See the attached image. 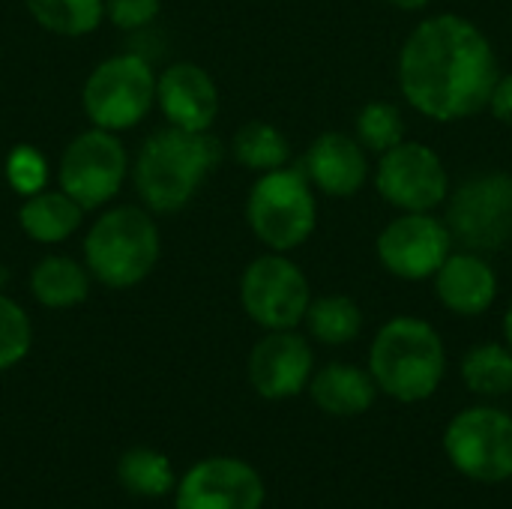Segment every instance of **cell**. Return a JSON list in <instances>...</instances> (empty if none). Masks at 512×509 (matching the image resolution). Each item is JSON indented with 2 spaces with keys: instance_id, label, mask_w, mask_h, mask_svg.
I'll return each instance as SVG.
<instances>
[{
  "instance_id": "6da1fadb",
  "label": "cell",
  "mask_w": 512,
  "mask_h": 509,
  "mask_svg": "<svg viewBox=\"0 0 512 509\" xmlns=\"http://www.w3.org/2000/svg\"><path fill=\"white\" fill-rule=\"evenodd\" d=\"M498 75L489 33L459 12L423 18L405 36L396 60L402 99L435 123H459L486 111Z\"/></svg>"
},
{
  "instance_id": "7a4b0ae2",
  "label": "cell",
  "mask_w": 512,
  "mask_h": 509,
  "mask_svg": "<svg viewBox=\"0 0 512 509\" xmlns=\"http://www.w3.org/2000/svg\"><path fill=\"white\" fill-rule=\"evenodd\" d=\"M219 156L222 144L210 132L165 126L135 153L129 165L132 186L150 213H177L198 195Z\"/></svg>"
},
{
  "instance_id": "3957f363",
  "label": "cell",
  "mask_w": 512,
  "mask_h": 509,
  "mask_svg": "<svg viewBox=\"0 0 512 509\" xmlns=\"http://www.w3.org/2000/svg\"><path fill=\"white\" fill-rule=\"evenodd\" d=\"M369 375L378 393L402 405L432 399L447 375V348L441 333L417 315H396L384 321L369 348Z\"/></svg>"
},
{
  "instance_id": "277c9868",
  "label": "cell",
  "mask_w": 512,
  "mask_h": 509,
  "mask_svg": "<svg viewBox=\"0 0 512 509\" xmlns=\"http://www.w3.org/2000/svg\"><path fill=\"white\" fill-rule=\"evenodd\" d=\"M162 237L147 207L120 204L105 210L84 237V267L114 291L141 285L159 264Z\"/></svg>"
},
{
  "instance_id": "5b68a950",
  "label": "cell",
  "mask_w": 512,
  "mask_h": 509,
  "mask_svg": "<svg viewBox=\"0 0 512 509\" xmlns=\"http://www.w3.org/2000/svg\"><path fill=\"white\" fill-rule=\"evenodd\" d=\"M246 222L267 252H294L318 228V195L300 168L258 174L246 198Z\"/></svg>"
},
{
  "instance_id": "8992f818",
  "label": "cell",
  "mask_w": 512,
  "mask_h": 509,
  "mask_svg": "<svg viewBox=\"0 0 512 509\" xmlns=\"http://www.w3.org/2000/svg\"><path fill=\"white\" fill-rule=\"evenodd\" d=\"M444 222L456 246L492 255L512 240V174L480 171L450 189Z\"/></svg>"
},
{
  "instance_id": "52a82bcc",
  "label": "cell",
  "mask_w": 512,
  "mask_h": 509,
  "mask_svg": "<svg viewBox=\"0 0 512 509\" xmlns=\"http://www.w3.org/2000/svg\"><path fill=\"white\" fill-rule=\"evenodd\" d=\"M81 105L93 126L108 132L135 129L156 105V72L141 54L105 57L81 87Z\"/></svg>"
},
{
  "instance_id": "ba28073f",
  "label": "cell",
  "mask_w": 512,
  "mask_h": 509,
  "mask_svg": "<svg viewBox=\"0 0 512 509\" xmlns=\"http://www.w3.org/2000/svg\"><path fill=\"white\" fill-rule=\"evenodd\" d=\"M450 465L474 483L512 480V414L495 405L459 411L444 432Z\"/></svg>"
},
{
  "instance_id": "9c48e42d",
  "label": "cell",
  "mask_w": 512,
  "mask_h": 509,
  "mask_svg": "<svg viewBox=\"0 0 512 509\" xmlns=\"http://www.w3.org/2000/svg\"><path fill=\"white\" fill-rule=\"evenodd\" d=\"M309 303V279L285 252L258 255L240 276V306L264 333L297 330L306 318Z\"/></svg>"
},
{
  "instance_id": "30bf717a",
  "label": "cell",
  "mask_w": 512,
  "mask_h": 509,
  "mask_svg": "<svg viewBox=\"0 0 512 509\" xmlns=\"http://www.w3.org/2000/svg\"><path fill=\"white\" fill-rule=\"evenodd\" d=\"M129 153L117 132L90 126L78 132L60 153L57 183L84 210L105 207L129 174Z\"/></svg>"
},
{
  "instance_id": "8fae6325",
  "label": "cell",
  "mask_w": 512,
  "mask_h": 509,
  "mask_svg": "<svg viewBox=\"0 0 512 509\" xmlns=\"http://www.w3.org/2000/svg\"><path fill=\"white\" fill-rule=\"evenodd\" d=\"M372 180L378 195L399 213H435L453 189L438 150L408 138L378 156Z\"/></svg>"
},
{
  "instance_id": "7c38bea8",
  "label": "cell",
  "mask_w": 512,
  "mask_h": 509,
  "mask_svg": "<svg viewBox=\"0 0 512 509\" xmlns=\"http://www.w3.org/2000/svg\"><path fill=\"white\" fill-rule=\"evenodd\" d=\"M453 249L450 228L438 213H399L375 240L378 264L402 282L432 279Z\"/></svg>"
},
{
  "instance_id": "4fadbf2b",
  "label": "cell",
  "mask_w": 512,
  "mask_h": 509,
  "mask_svg": "<svg viewBox=\"0 0 512 509\" xmlns=\"http://www.w3.org/2000/svg\"><path fill=\"white\" fill-rule=\"evenodd\" d=\"M264 498L261 474L237 456L201 459L174 486V509H261Z\"/></svg>"
},
{
  "instance_id": "5bb4252c",
  "label": "cell",
  "mask_w": 512,
  "mask_h": 509,
  "mask_svg": "<svg viewBox=\"0 0 512 509\" xmlns=\"http://www.w3.org/2000/svg\"><path fill=\"white\" fill-rule=\"evenodd\" d=\"M315 375V354L297 330H267L249 354V384L267 402L300 396Z\"/></svg>"
},
{
  "instance_id": "9a60e30c",
  "label": "cell",
  "mask_w": 512,
  "mask_h": 509,
  "mask_svg": "<svg viewBox=\"0 0 512 509\" xmlns=\"http://www.w3.org/2000/svg\"><path fill=\"white\" fill-rule=\"evenodd\" d=\"M156 105L168 126L210 132L219 117V87L204 66L180 60L156 72Z\"/></svg>"
},
{
  "instance_id": "2e32d148",
  "label": "cell",
  "mask_w": 512,
  "mask_h": 509,
  "mask_svg": "<svg viewBox=\"0 0 512 509\" xmlns=\"http://www.w3.org/2000/svg\"><path fill=\"white\" fill-rule=\"evenodd\" d=\"M300 171L327 198H354L372 177L369 150L348 132H321L306 147Z\"/></svg>"
},
{
  "instance_id": "e0dca14e",
  "label": "cell",
  "mask_w": 512,
  "mask_h": 509,
  "mask_svg": "<svg viewBox=\"0 0 512 509\" xmlns=\"http://www.w3.org/2000/svg\"><path fill=\"white\" fill-rule=\"evenodd\" d=\"M438 303L459 318L486 315L501 291V279L486 255L471 249H453L447 261L432 276Z\"/></svg>"
},
{
  "instance_id": "ac0fdd59",
  "label": "cell",
  "mask_w": 512,
  "mask_h": 509,
  "mask_svg": "<svg viewBox=\"0 0 512 509\" xmlns=\"http://www.w3.org/2000/svg\"><path fill=\"white\" fill-rule=\"evenodd\" d=\"M306 390L312 402L330 417H360L378 399V387L369 369L351 363H330L318 369Z\"/></svg>"
},
{
  "instance_id": "d6986e66",
  "label": "cell",
  "mask_w": 512,
  "mask_h": 509,
  "mask_svg": "<svg viewBox=\"0 0 512 509\" xmlns=\"http://www.w3.org/2000/svg\"><path fill=\"white\" fill-rule=\"evenodd\" d=\"M84 207L78 201H72L60 186L57 189H39L27 198H21V207H18V225L21 231L42 243V246H51V243H63L69 240L81 222H84Z\"/></svg>"
},
{
  "instance_id": "ffe728a7",
  "label": "cell",
  "mask_w": 512,
  "mask_h": 509,
  "mask_svg": "<svg viewBox=\"0 0 512 509\" xmlns=\"http://www.w3.org/2000/svg\"><path fill=\"white\" fill-rule=\"evenodd\" d=\"M90 270L69 255H45L30 270V294L45 309L81 306L90 294Z\"/></svg>"
},
{
  "instance_id": "44dd1931",
  "label": "cell",
  "mask_w": 512,
  "mask_h": 509,
  "mask_svg": "<svg viewBox=\"0 0 512 509\" xmlns=\"http://www.w3.org/2000/svg\"><path fill=\"white\" fill-rule=\"evenodd\" d=\"M117 483L135 498L159 501L174 492L177 477H174V465L165 453H159L153 447H132L117 462Z\"/></svg>"
},
{
  "instance_id": "7402d4cb",
  "label": "cell",
  "mask_w": 512,
  "mask_h": 509,
  "mask_svg": "<svg viewBox=\"0 0 512 509\" xmlns=\"http://www.w3.org/2000/svg\"><path fill=\"white\" fill-rule=\"evenodd\" d=\"M303 324L315 342L339 348L351 345L363 333V309L345 294H324L312 297Z\"/></svg>"
},
{
  "instance_id": "603a6c76",
  "label": "cell",
  "mask_w": 512,
  "mask_h": 509,
  "mask_svg": "<svg viewBox=\"0 0 512 509\" xmlns=\"http://www.w3.org/2000/svg\"><path fill=\"white\" fill-rule=\"evenodd\" d=\"M462 381L480 399H501L512 393V351L507 342L474 345L462 357Z\"/></svg>"
},
{
  "instance_id": "cb8c5ba5",
  "label": "cell",
  "mask_w": 512,
  "mask_h": 509,
  "mask_svg": "<svg viewBox=\"0 0 512 509\" xmlns=\"http://www.w3.org/2000/svg\"><path fill=\"white\" fill-rule=\"evenodd\" d=\"M231 156L255 171V174H264V171H276V168H285L288 159H291V144L285 138L282 129H276L273 123H264V120H249L243 123L234 138H231Z\"/></svg>"
},
{
  "instance_id": "d4e9b609",
  "label": "cell",
  "mask_w": 512,
  "mask_h": 509,
  "mask_svg": "<svg viewBox=\"0 0 512 509\" xmlns=\"http://www.w3.org/2000/svg\"><path fill=\"white\" fill-rule=\"evenodd\" d=\"M30 18L66 39L90 36L105 21V0H24Z\"/></svg>"
},
{
  "instance_id": "484cf974",
  "label": "cell",
  "mask_w": 512,
  "mask_h": 509,
  "mask_svg": "<svg viewBox=\"0 0 512 509\" xmlns=\"http://www.w3.org/2000/svg\"><path fill=\"white\" fill-rule=\"evenodd\" d=\"M354 138L375 156L405 141V117L387 99H372L360 108L354 120Z\"/></svg>"
},
{
  "instance_id": "4316f807",
  "label": "cell",
  "mask_w": 512,
  "mask_h": 509,
  "mask_svg": "<svg viewBox=\"0 0 512 509\" xmlns=\"http://www.w3.org/2000/svg\"><path fill=\"white\" fill-rule=\"evenodd\" d=\"M33 345V324L21 303H15L9 294L0 291V372L15 369L24 363Z\"/></svg>"
},
{
  "instance_id": "83f0119b",
  "label": "cell",
  "mask_w": 512,
  "mask_h": 509,
  "mask_svg": "<svg viewBox=\"0 0 512 509\" xmlns=\"http://www.w3.org/2000/svg\"><path fill=\"white\" fill-rule=\"evenodd\" d=\"M3 174L9 189L27 198L48 186V159L33 144H15L3 159Z\"/></svg>"
},
{
  "instance_id": "f1b7e54d",
  "label": "cell",
  "mask_w": 512,
  "mask_h": 509,
  "mask_svg": "<svg viewBox=\"0 0 512 509\" xmlns=\"http://www.w3.org/2000/svg\"><path fill=\"white\" fill-rule=\"evenodd\" d=\"M162 0H105V21L117 30H141L156 21Z\"/></svg>"
},
{
  "instance_id": "f546056e",
  "label": "cell",
  "mask_w": 512,
  "mask_h": 509,
  "mask_svg": "<svg viewBox=\"0 0 512 509\" xmlns=\"http://www.w3.org/2000/svg\"><path fill=\"white\" fill-rule=\"evenodd\" d=\"M486 111H489L498 123L512 126V72H501V75H498V81H495V87H492V93H489Z\"/></svg>"
},
{
  "instance_id": "4dcf8cb0",
  "label": "cell",
  "mask_w": 512,
  "mask_h": 509,
  "mask_svg": "<svg viewBox=\"0 0 512 509\" xmlns=\"http://www.w3.org/2000/svg\"><path fill=\"white\" fill-rule=\"evenodd\" d=\"M387 3L399 12H423L432 0H387Z\"/></svg>"
},
{
  "instance_id": "1f68e13d",
  "label": "cell",
  "mask_w": 512,
  "mask_h": 509,
  "mask_svg": "<svg viewBox=\"0 0 512 509\" xmlns=\"http://www.w3.org/2000/svg\"><path fill=\"white\" fill-rule=\"evenodd\" d=\"M501 330H504V342H507V348L512 351V300H510V306H507V312H504Z\"/></svg>"
}]
</instances>
